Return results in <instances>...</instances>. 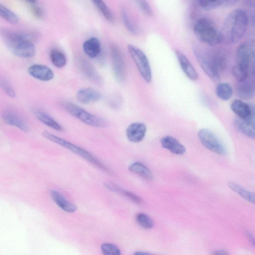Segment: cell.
I'll list each match as a JSON object with an SVG mask.
<instances>
[{"instance_id":"6da1fadb","label":"cell","mask_w":255,"mask_h":255,"mask_svg":"<svg viewBox=\"0 0 255 255\" xmlns=\"http://www.w3.org/2000/svg\"><path fill=\"white\" fill-rule=\"evenodd\" d=\"M193 53L198 63L208 77L217 82L220 79V73L224 71L228 63L225 52L221 49H206L195 46Z\"/></svg>"},{"instance_id":"7a4b0ae2","label":"cell","mask_w":255,"mask_h":255,"mask_svg":"<svg viewBox=\"0 0 255 255\" xmlns=\"http://www.w3.org/2000/svg\"><path fill=\"white\" fill-rule=\"evenodd\" d=\"M248 16L245 11L236 9L225 19L220 32L222 43L226 45L238 43L247 30Z\"/></svg>"},{"instance_id":"3957f363","label":"cell","mask_w":255,"mask_h":255,"mask_svg":"<svg viewBox=\"0 0 255 255\" xmlns=\"http://www.w3.org/2000/svg\"><path fill=\"white\" fill-rule=\"evenodd\" d=\"M0 35L10 50L18 57L30 59L35 55L36 50L32 40L34 35L6 28L0 30Z\"/></svg>"},{"instance_id":"277c9868","label":"cell","mask_w":255,"mask_h":255,"mask_svg":"<svg viewBox=\"0 0 255 255\" xmlns=\"http://www.w3.org/2000/svg\"><path fill=\"white\" fill-rule=\"evenodd\" d=\"M43 136L47 139L52 141L56 144L70 150L73 153L80 156L85 160H87L94 166L102 170L104 172L110 173L111 171L104 164L97 159L95 156L90 152L79 146L70 142L57 136H55L48 132L44 131L42 133Z\"/></svg>"},{"instance_id":"5b68a950","label":"cell","mask_w":255,"mask_h":255,"mask_svg":"<svg viewBox=\"0 0 255 255\" xmlns=\"http://www.w3.org/2000/svg\"><path fill=\"white\" fill-rule=\"evenodd\" d=\"M193 32L198 40L209 46H214L222 43L220 32L209 19L198 20L193 25Z\"/></svg>"},{"instance_id":"8992f818","label":"cell","mask_w":255,"mask_h":255,"mask_svg":"<svg viewBox=\"0 0 255 255\" xmlns=\"http://www.w3.org/2000/svg\"><path fill=\"white\" fill-rule=\"evenodd\" d=\"M63 107L70 115L84 124L96 128H105L107 126L103 119L91 114L74 104L65 102L63 103Z\"/></svg>"},{"instance_id":"52a82bcc","label":"cell","mask_w":255,"mask_h":255,"mask_svg":"<svg viewBox=\"0 0 255 255\" xmlns=\"http://www.w3.org/2000/svg\"><path fill=\"white\" fill-rule=\"evenodd\" d=\"M128 50L143 79L148 83L152 80V73L149 61L145 53L136 46L129 45Z\"/></svg>"},{"instance_id":"ba28073f","label":"cell","mask_w":255,"mask_h":255,"mask_svg":"<svg viewBox=\"0 0 255 255\" xmlns=\"http://www.w3.org/2000/svg\"><path fill=\"white\" fill-rule=\"evenodd\" d=\"M255 45L252 41L246 42L238 47L237 52V65L249 73L253 72L255 60Z\"/></svg>"},{"instance_id":"9c48e42d","label":"cell","mask_w":255,"mask_h":255,"mask_svg":"<svg viewBox=\"0 0 255 255\" xmlns=\"http://www.w3.org/2000/svg\"><path fill=\"white\" fill-rule=\"evenodd\" d=\"M198 138L208 149L218 155H225L226 149L218 138L210 130L203 129L198 132Z\"/></svg>"},{"instance_id":"30bf717a","label":"cell","mask_w":255,"mask_h":255,"mask_svg":"<svg viewBox=\"0 0 255 255\" xmlns=\"http://www.w3.org/2000/svg\"><path fill=\"white\" fill-rule=\"evenodd\" d=\"M113 72L116 79L123 82L126 78V68L124 59L119 47L115 45L111 47Z\"/></svg>"},{"instance_id":"8fae6325","label":"cell","mask_w":255,"mask_h":255,"mask_svg":"<svg viewBox=\"0 0 255 255\" xmlns=\"http://www.w3.org/2000/svg\"><path fill=\"white\" fill-rule=\"evenodd\" d=\"M231 109L239 119L248 123H255V110L253 106L236 99L232 102Z\"/></svg>"},{"instance_id":"7c38bea8","label":"cell","mask_w":255,"mask_h":255,"mask_svg":"<svg viewBox=\"0 0 255 255\" xmlns=\"http://www.w3.org/2000/svg\"><path fill=\"white\" fill-rule=\"evenodd\" d=\"M147 126L143 123H134L130 125L126 129L128 139L132 143H139L145 137Z\"/></svg>"},{"instance_id":"4fadbf2b","label":"cell","mask_w":255,"mask_h":255,"mask_svg":"<svg viewBox=\"0 0 255 255\" xmlns=\"http://www.w3.org/2000/svg\"><path fill=\"white\" fill-rule=\"evenodd\" d=\"M3 121L7 124L17 127L20 130L27 132L29 131V126L17 113L11 110H5L1 115Z\"/></svg>"},{"instance_id":"5bb4252c","label":"cell","mask_w":255,"mask_h":255,"mask_svg":"<svg viewBox=\"0 0 255 255\" xmlns=\"http://www.w3.org/2000/svg\"><path fill=\"white\" fill-rule=\"evenodd\" d=\"M175 54L180 66L185 75L190 80L196 81L198 78V74L186 56L177 49L175 50Z\"/></svg>"},{"instance_id":"9a60e30c","label":"cell","mask_w":255,"mask_h":255,"mask_svg":"<svg viewBox=\"0 0 255 255\" xmlns=\"http://www.w3.org/2000/svg\"><path fill=\"white\" fill-rule=\"evenodd\" d=\"M28 72L34 78L42 81H49L54 76L53 71L49 68L42 65L31 66Z\"/></svg>"},{"instance_id":"2e32d148","label":"cell","mask_w":255,"mask_h":255,"mask_svg":"<svg viewBox=\"0 0 255 255\" xmlns=\"http://www.w3.org/2000/svg\"><path fill=\"white\" fill-rule=\"evenodd\" d=\"M161 143L163 148L174 154L182 155L186 152L185 146L173 137L167 136L162 138Z\"/></svg>"},{"instance_id":"e0dca14e","label":"cell","mask_w":255,"mask_h":255,"mask_svg":"<svg viewBox=\"0 0 255 255\" xmlns=\"http://www.w3.org/2000/svg\"><path fill=\"white\" fill-rule=\"evenodd\" d=\"M106 188L111 191L123 195L129 200L137 205H141L143 201L141 198L135 193L123 189L117 184L112 182H107L105 184Z\"/></svg>"},{"instance_id":"ac0fdd59","label":"cell","mask_w":255,"mask_h":255,"mask_svg":"<svg viewBox=\"0 0 255 255\" xmlns=\"http://www.w3.org/2000/svg\"><path fill=\"white\" fill-rule=\"evenodd\" d=\"M76 98L80 103L88 104L99 101L101 98V95L93 89L83 88L77 92Z\"/></svg>"},{"instance_id":"d6986e66","label":"cell","mask_w":255,"mask_h":255,"mask_svg":"<svg viewBox=\"0 0 255 255\" xmlns=\"http://www.w3.org/2000/svg\"><path fill=\"white\" fill-rule=\"evenodd\" d=\"M53 201L60 209L68 213H73L77 210L76 206L58 191L52 190L50 193Z\"/></svg>"},{"instance_id":"ffe728a7","label":"cell","mask_w":255,"mask_h":255,"mask_svg":"<svg viewBox=\"0 0 255 255\" xmlns=\"http://www.w3.org/2000/svg\"><path fill=\"white\" fill-rule=\"evenodd\" d=\"M238 1L236 0H222V1H198V6L206 11H210L218 8H230L235 6Z\"/></svg>"},{"instance_id":"44dd1931","label":"cell","mask_w":255,"mask_h":255,"mask_svg":"<svg viewBox=\"0 0 255 255\" xmlns=\"http://www.w3.org/2000/svg\"><path fill=\"white\" fill-rule=\"evenodd\" d=\"M83 49L85 53L92 59L97 57L101 52V46L99 40L95 37H93L86 42L83 45Z\"/></svg>"},{"instance_id":"7402d4cb","label":"cell","mask_w":255,"mask_h":255,"mask_svg":"<svg viewBox=\"0 0 255 255\" xmlns=\"http://www.w3.org/2000/svg\"><path fill=\"white\" fill-rule=\"evenodd\" d=\"M236 93L237 96L244 100L252 99L255 94L253 84L249 80L238 82L236 87Z\"/></svg>"},{"instance_id":"603a6c76","label":"cell","mask_w":255,"mask_h":255,"mask_svg":"<svg viewBox=\"0 0 255 255\" xmlns=\"http://www.w3.org/2000/svg\"><path fill=\"white\" fill-rule=\"evenodd\" d=\"M34 113L38 119L46 126L57 131H64L63 127L45 112L35 110Z\"/></svg>"},{"instance_id":"cb8c5ba5","label":"cell","mask_w":255,"mask_h":255,"mask_svg":"<svg viewBox=\"0 0 255 255\" xmlns=\"http://www.w3.org/2000/svg\"><path fill=\"white\" fill-rule=\"evenodd\" d=\"M129 171L136 175L142 177L143 179L151 181L153 179V174L150 169L142 163L136 162L129 165Z\"/></svg>"},{"instance_id":"d4e9b609","label":"cell","mask_w":255,"mask_h":255,"mask_svg":"<svg viewBox=\"0 0 255 255\" xmlns=\"http://www.w3.org/2000/svg\"><path fill=\"white\" fill-rule=\"evenodd\" d=\"M233 90L231 85L228 83H219L216 89V94L218 98L226 101L232 97Z\"/></svg>"},{"instance_id":"484cf974","label":"cell","mask_w":255,"mask_h":255,"mask_svg":"<svg viewBox=\"0 0 255 255\" xmlns=\"http://www.w3.org/2000/svg\"><path fill=\"white\" fill-rule=\"evenodd\" d=\"M50 59L52 64L58 68H63L67 63L65 54L61 50L53 49L50 52Z\"/></svg>"},{"instance_id":"4316f807","label":"cell","mask_w":255,"mask_h":255,"mask_svg":"<svg viewBox=\"0 0 255 255\" xmlns=\"http://www.w3.org/2000/svg\"><path fill=\"white\" fill-rule=\"evenodd\" d=\"M229 186L233 191L239 194L246 201L250 203L255 204V195L253 193L246 190L240 185L234 182H231L229 183Z\"/></svg>"},{"instance_id":"83f0119b","label":"cell","mask_w":255,"mask_h":255,"mask_svg":"<svg viewBox=\"0 0 255 255\" xmlns=\"http://www.w3.org/2000/svg\"><path fill=\"white\" fill-rule=\"evenodd\" d=\"M234 123L236 128L239 132L250 138H255V125L248 124L239 118L236 119Z\"/></svg>"},{"instance_id":"f1b7e54d","label":"cell","mask_w":255,"mask_h":255,"mask_svg":"<svg viewBox=\"0 0 255 255\" xmlns=\"http://www.w3.org/2000/svg\"><path fill=\"white\" fill-rule=\"evenodd\" d=\"M0 17L12 24H16L19 22L18 16L12 10L1 4H0Z\"/></svg>"},{"instance_id":"f546056e","label":"cell","mask_w":255,"mask_h":255,"mask_svg":"<svg viewBox=\"0 0 255 255\" xmlns=\"http://www.w3.org/2000/svg\"><path fill=\"white\" fill-rule=\"evenodd\" d=\"M93 3L108 21L111 23L114 22V15L104 2L97 0V1H93Z\"/></svg>"},{"instance_id":"4dcf8cb0","label":"cell","mask_w":255,"mask_h":255,"mask_svg":"<svg viewBox=\"0 0 255 255\" xmlns=\"http://www.w3.org/2000/svg\"><path fill=\"white\" fill-rule=\"evenodd\" d=\"M25 2L29 7L30 12L35 18L38 19H42L44 18V11L39 2L31 0V1H26Z\"/></svg>"},{"instance_id":"1f68e13d","label":"cell","mask_w":255,"mask_h":255,"mask_svg":"<svg viewBox=\"0 0 255 255\" xmlns=\"http://www.w3.org/2000/svg\"><path fill=\"white\" fill-rule=\"evenodd\" d=\"M136 219L138 223L145 229H151L154 226V222L153 219L146 214L143 213H139L137 215Z\"/></svg>"},{"instance_id":"d6a6232c","label":"cell","mask_w":255,"mask_h":255,"mask_svg":"<svg viewBox=\"0 0 255 255\" xmlns=\"http://www.w3.org/2000/svg\"><path fill=\"white\" fill-rule=\"evenodd\" d=\"M122 17L126 29L131 33L136 34L138 32V28L125 10L122 11Z\"/></svg>"},{"instance_id":"836d02e7","label":"cell","mask_w":255,"mask_h":255,"mask_svg":"<svg viewBox=\"0 0 255 255\" xmlns=\"http://www.w3.org/2000/svg\"><path fill=\"white\" fill-rule=\"evenodd\" d=\"M0 88L9 97L14 98L16 93L11 83L6 78L0 77Z\"/></svg>"},{"instance_id":"e575fe53","label":"cell","mask_w":255,"mask_h":255,"mask_svg":"<svg viewBox=\"0 0 255 255\" xmlns=\"http://www.w3.org/2000/svg\"><path fill=\"white\" fill-rule=\"evenodd\" d=\"M232 73L238 82L247 80L250 74L247 71L241 68L237 65L233 67Z\"/></svg>"},{"instance_id":"d590c367","label":"cell","mask_w":255,"mask_h":255,"mask_svg":"<svg viewBox=\"0 0 255 255\" xmlns=\"http://www.w3.org/2000/svg\"><path fill=\"white\" fill-rule=\"evenodd\" d=\"M103 255H121L120 249L115 245L105 243L101 245Z\"/></svg>"},{"instance_id":"8d00e7d4","label":"cell","mask_w":255,"mask_h":255,"mask_svg":"<svg viewBox=\"0 0 255 255\" xmlns=\"http://www.w3.org/2000/svg\"><path fill=\"white\" fill-rule=\"evenodd\" d=\"M83 72L89 78L93 80H98V75L93 68L88 62H84L81 64Z\"/></svg>"},{"instance_id":"74e56055","label":"cell","mask_w":255,"mask_h":255,"mask_svg":"<svg viewBox=\"0 0 255 255\" xmlns=\"http://www.w3.org/2000/svg\"><path fill=\"white\" fill-rule=\"evenodd\" d=\"M140 9L145 14L149 16L153 15V10L149 4L146 1H139L137 2Z\"/></svg>"},{"instance_id":"f35d334b","label":"cell","mask_w":255,"mask_h":255,"mask_svg":"<svg viewBox=\"0 0 255 255\" xmlns=\"http://www.w3.org/2000/svg\"><path fill=\"white\" fill-rule=\"evenodd\" d=\"M212 255H230L229 253L223 250H216L212 253Z\"/></svg>"},{"instance_id":"ab89813d","label":"cell","mask_w":255,"mask_h":255,"mask_svg":"<svg viewBox=\"0 0 255 255\" xmlns=\"http://www.w3.org/2000/svg\"><path fill=\"white\" fill-rule=\"evenodd\" d=\"M247 236L250 240V242L253 244L254 245H255V239L254 236L250 233H247Z\"/></svg>"},{"instance_id":"60d3db41","label":"cell","mask_w":255,"mask_h":255,"mask_svg":"<svg viewBox=\"0 0 255 255\" xmlns=\"http://www.w3.org/2000/svg\"><path fill=\"white\" fill-rule=\"evenodd\" d=\"M133 255H153L149 253L145 252H135Z\"/></svg>"}]
</instances>
